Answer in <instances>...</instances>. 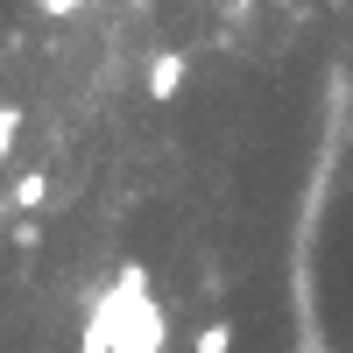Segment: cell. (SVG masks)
Returning <instances> with one entry per match:
<instances>
[{"label":"cell","mask_w":353,"mask_h":353,"mask_svg":"<svg viewBox=\"0 0 353 353\" xmlns=\"http://www.w3.org/2000/svg\"><path fill=\"white\" fill-rule=\"evenodd\" d=\"M191 353H233V325H226V318H205L198 339H191Z\"/></svg>","instance_id":"277c9868"},{"label":"cell","mask_w":353,"mask_h":353,"mask_svg":"<svg viewBox=\"0 0 353 353\" xmlns=\"http://www.w3.org/2000/svg\"><path fill=\"white\" fill-rule=\"evenodd\" d=\"M141 78H149V99H176L184 92V50H156Z\"/></svg>","instance_id":"7a4b0ae2"},{"label":"cell","mask_w":353,"mask_h":353,"mask_svg":"<svg viewBox=\"0 0 353 353\" xmlns=\"http://www.w3.org/2000/svg\"><path fill=\"white\" fill-rule=\"evenodd\" d=\"M36 8H43V14H50V21H71V14H78V8H85V0H36Z\"/></svg>","instance_id":"8992f818"},{"label":"cell","mask_w":353,"mask_h":353,"mask_svg":"<svg viewBox=\"0 0 353 353\" xmlns=\"http://www.w3.org/2000/svg\"><path fill=\"white\" fill-rule=\"evenodd\" d=\"M14 248H21V254H28V248H43V226H36V219H21V226H14Z\"/></svg>","instance_id":"52a82bcc"},{"label":"cell","mask_w":353,"mask_h":353,"mask_svg":"<svg viewBox=\"0 0 353 353\" xmlns=\"http://www.w3.org/2000/svg\"><path fill=\"white\" fill-rule=\"evenodd\" d=\"M8 205H14V212H43V205H50V176H43V170H28L21 184H14Z\"/></svg>","instance_id":"3957f363"},{"label":"cell","mask_w":353,"mask_h":353,"mask_svg":"<svg viewBox=\"0 0 353 353\" xmlns=\"http://www.w3.org/2000/svg\"><path fill=\"white\" fill-rule=\"evenodd\" d=\"M163 339H170V318H163L156 290H149V269L128 261L113 276V290L92 304V318H85L78 353H163Z\"/></svg>","instance_id":"6da1fadb"},{"label":"cell","mask_w":353,"mask_h":353,"mask_svg":"<svg viewBox=\"0 0 353 353\" xmlns=\"http://www.w3.org/2000/svg\"><path fill=\"white\" fill-rule=\"evenodd\" d=\"M14 128H21V113H14V106H0V156L14 149Z\"/></svg>","instance_id":"5b68a950"}]
</instances>
